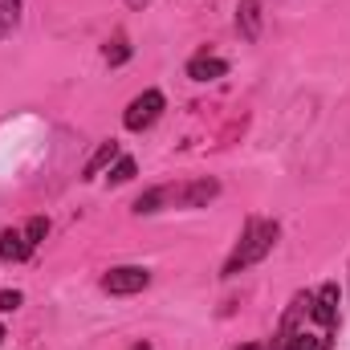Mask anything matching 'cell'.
Segmentation results:
<instances>
[{
    "instance_id": "cell-11",
    "label": "cell",
    "mask_w": 350,
    "mask_h": 350,
    "mask_svg": "<svg viewBox=\"0 0 350 350\" xmlns=\"http://www.w3.org/2000/svg\"><path fill=\"white\" fill-rule=\"evenodd\" d=\"M21 25V0H0V37H12Z\"/></svg>"
},
{
    "instance_id": "cell-10",
    "label": "cell",
    "mask_w": 350,
    "mask_h": 350,
    "mask_svg": "<svg viewBox=\"0 0 350 350\" xmlns=\"http://www.w3.org/2000/svg\"><path fill=\"white\" fill-rule=\"evenodd\" d=\"M114 155H118V143H114V139H110V143H102V147L94 151V159L86 163V172H82V179H94V175L102 172V167H110V159H114Z\"/></svg>"
},
{
    "instance_id": "cell-4",
    "label": "cell",
    "mask_w": 350,
    "mask_h": 350,
    "mask_svg": "<svg viewBox=\"0 0 350 350\" xmlns=\"http://www.w3.org/2000/svg\"><path fill=\"white\" fill-rule=\"evenodd\" d=\"M151 285V273L143 269V265H118V269H110L106 277H102V289L106 293H139V289H147Z\"/></svg>"
},
{
    "instance_id": "cell-14",
    "label": "cell",
    "mask_w": 350,
    "mask_h": 350,
    "mask_svg": "<svg viewBox=\"0 0 350 350\" xmlns=\"http://www.w3.org/2000/svg\"><path fill=\"white\" fill-rule=\"evenodd\" d=\"M126 179H135V159H118L110 167V183H126Z\"/></svg>"
},
{
    "instance_id": "cell-2",
    "label": "cell",
    "mask_w": 350,
    "mask_h": 350,
    "mask_svg": "<svg viewBox=\"0 0 350 350\" xmlns=\"http://www.w3.org/2000/svg\"><path fill=\"white\" fill-rule=\"evenodd\" d=\"M277 237H281L277 220H249V224H245V232H241V245H237V253L224 261V277H237L241 269H249V265L265 261V257L273 253Z\"/></svg>"
},
{
    "instance_id": "cell-13",
    "label": "cell",
    "mask_w": 350,
    "mask_h": 350,
    "mask_svg": "<svg viewBox=\"0 0 350 350\" xmlns=\"http://www.w3.org/2000/svg\"><path fill=\"white\" fill-rule=\"evenodd\" d=\"M45 232H49V220H45V216H37V220H29V224H25V237H29V245H33V249L41 245V237H45Z\"/></svg>"
},
{
    "instance_id": "cell-16",
    "label": "cell",
    "mask_w": 350,
    "mask_h": 350,
    "mask_svg": "<svg viewBox=\"0 0 350 350\" xmlns=\"http://www.w3.org/2000/svg\"><path fill=\"white\" fill-rule=\"evenodd\" d=\"M237 350H265V347H257V342H249V347H237Z\"/></svg>"
},
{
    "instance_id": "cell-17",
    "label": "cell",
    "mask_w": 350,
    "mask_h": 350,
    "mask_svg": "<svg viewBox=\"0 0 350 350\" xmlns=\"http://www.w3.org/2000/svg\"><path fill=\"white\" fill-rule=\"evenodd\" d=\"M131 350H151V347H147V342H135V347H131Z\"/></svg>"
},
{
    "instance_id": "cell-1",
    "label": "cell",
    "mask_w": 350,
    "mask_h": 350,
    "mask_svg": "<svg viewBox=\"0 0 350 350\" xmlns=\"http://www.w3.org/2000/svg\"><path fill=\"white\" fill-rule=\"evenodd\" d=\"M220 183L216 179H196V183H179V187H151L147 196L135 200L139 216H151L159 208H204L208 200H216Z\"/></svg>"
},
{
    "instance_id": "cell-6",
    "label": "cell",
    "mask_w": 350,
    "mask_h": 350,
    "mask_svg": "<svg viewBox=\"0 0 350 350\" xmlns=\"http://www.w3.org/2000/svg\"><path fill=\"white\" fill-rule=\"evenodd\" d=\"M224 74H228V62H220V57L200 53V57L187 62V78H196V82H216V78H224Z\"/></svg>"
},
{
    "instance_id": "cell-9",
    "label": "cell",
    "mask_w": 350,
    "mask_h": 350,
    "mask_svg": "<svg viewBox=\"0 0 350 350\" xmlns=\"http://www.w3.org/2000/svg\"><path fill=\"white\" fill-rule=\"evenodd\" d=\"M330 330H306V326H297L289 338H285V350H326V338Z\"/></svg>"
},
{
    "instance_id": "cell-7",
    "label": "cell",
    "mask_w": 350,
    "mask_h": 350,
    "mask_svg": "<svg viewBox=\"0 0 350 350\" xmlns=\"http://www.w3.org/2000/svg\"><path fill=\"white\" fill-rule=\"evenodd\" d=\"M237 25H241L245 41H257V37H261V0H241V8H237Z\"/></svg>"
},
{
    "instance_id": "cell-18",
    "label": "cell",
    "mask_w": 350,
    "mask_h": 350,
    "mask_svg": "<svg viewBox=\"0 0 350 350\" xmlns=\"http://www.w3.org/2000/svg\"><path fill=\"white\" fill-rule=\"evenodd\" d=\"M126 4H131V8H139V4H147V0H126Z\"/></svg>"
},
{
    "instance_id": "cell-5",
    "label": "cell",
    "mask_w": 350,
    "mask_h": 350,
    "mask_svg": "<svg viewBox=\"0 0 350 350\" xmlns=\"http://www.w3.org/2000/svg\"><path fill=\"white\" fill-rule=\"evenodd\" d=\"M310 318H314L322 330H334V326H338V285H334V281H326V285L314 293Z\"/></svg>"
},
{
    "instance_id": "cell-8",
    "label": "cell",
    "mask_w": 350,
    "mask_h": 350,
    "mask_svg": "<svg viewBox=\"0 0 350 350\" xmlns=\"http://www.w3.org/2000/svg\"><path fill=\"white\" fill-rule=\"evenodd\" d=\"M29 253H33V245H29L25 232H16V228L0 232V261H25Z\"/></svg>"
},
{
    "instance_id": "cell-12",
    "label": "cell",
    "mask_w": 350,
    "mask_h": 350,
    "mask_svg": "<svg viewBox=\"0 0 350 350\" xmlns=\"http://www.w3.org/2000/svg\"><path fill=\"white\" fill-rule=\"evenodd\" d=\"M126 57H131V45H126V37H114V41L106 45V62H110V66H122Z\"/></svg>"
},
{
    "instance_id": "cell-19",
    "label": "cell",
    "mask_w": 350,
    "mask_h": 350,
    "mask_svg": "<svg viewBox=\"0 0 350 350\" xmlns=\"http://www.w3.org/2000/svg\"><path fill=\"white\" fill-rule=\"evenodd\" d=\"M0 342H4V326H0Z\"/></svg>"
},
{
    "instance_id": "cell-3",
    "label": "cell",
    "mask_w": 350,
    "mask_h": 350,
    "mask_svg": "<svg viewBox=\"0 0 350 350\" xmlns=\"http://www.w3.org/2000/svg\"><path fill=\"white\" fill-rule=\"evenodd\" d=\"M163 94L159 90H143L131 106H126V114H122V122H126V131H147L159 114H163Z\"/></svg>"
},
{
    "instance_id": "cell-15",
    "label": "cell",
    "mask_w": 350,
    "mask_h": 350,
    "mask_svg": "<svg viewBox=\"0 0 350 350\" xmlns=\"http://www.w3.org/2000/svg\"><path fill=\"white\" fill-rule=\"evenodd\" d=\"M21 301H25V297H21L16 289H4V293H0V310H4V314H12V310H16Z\"/></svg>"
}]
</instances>
